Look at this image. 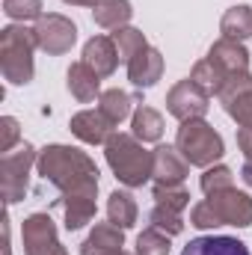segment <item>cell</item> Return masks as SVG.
<instances>
[{
    "label": "cell",
    "mask_w": 252,
    "mask_h": 255,
    "mask_svg": "<svg viewBox=\"0 0 252 255\" xmlns=\"http://www.w3.org/2000/svg\"><path fill=\"white\" fill-rule=\"evenodd\" d=\"M36 169L45 181H51L60 199H95L98 196V166L95 160L63 142H51L39 151Z\"/></svg>",
    "instance_id": "cell-1"
},
{
    "label": "cell",
    "mask_w": 252,
    "mask_h": 255,
    "mask_svg": "<svg viewBox=\"0 0 252 255\" xmlns=\"http://www.w3.org/2000/svg\"><path fill=\"white\" fill-rule=\"evenodd\" d=\"M104 157H107V166L113 169V175H116L125 187H142L145 181H151L154 157H151V151H148L133 133L116 130V133L104 142Z\"/></svg>",
    "instance_id": "cell-2"
},
{
    "label": "cell",
    "mask_w": 252,
    "mask_h": 255,
    "mask_svg": "<svg viewBox=\"0 0 252 255\" xmlns=\"http://www.w3.org/2000/svg\"><path fill=\"white\" fill-rule=\"evenodd\" d=\"M39 48L36 30L24 24H9L0 30V71L12 86H27L33 80V51Z\"/></svg>",
    "instance_id": "cell-3"
},
{
    "label": "cell",
    "mask_w": 252,
    "mask_h": 255,
    "mask_svg": "<svg viewBox=\"0 0 252 255\" xmlns=\"http://www.w3.org/2000/svg\"><path fill=\"white\" fill-rule=\"evenodd\" d=\"M175 148L184 154L190 166H214L223 154H226V142L223 136L208 125L205 119H190V122H181L178 133H175Z\"/></svg>",
    "instance_id": "cell-4"
},
{
    "label": "cell",
    "mask_w": 252,
    "mask_h": 255,
    "mask_svg": "<svg viewBox=\"0 0 252 255\" xmlns=\"http://www.w3.org/2000/svg\"><path fill=\"white\" fill-rule=\"evenodd\" d=\"M39 160V151L24 142L18 151H6L0 157V187H3V199L6 205H15L24 199L27 193V181H30V169Z\"/></svg>",
    "instance_id": "cell-5"
},
{
    "label": "cell",
    "mask_w": 252,
    "mask_h": 255,
    "mask_svg": "<svg viewBox=\"0 0 252 255\" xmlns=\"http://www.w3.org/2000/svg\"><path fill=\"white\" fill-rule=\"evenodd\" d=\"M21 241L24 255H68V250L57 238V223L45 211H36L21 223Z\"/></svg>",
    "instance_id": "cell-6"
},
{
    "label": "cell",
    "mask_w": 252,
    "mask_h": 255,
    "mask_svg": "<svg viewBox=\"0 0 252 255\" xmlns=\"http://www.w3.org/2000/svg\"><path fill=\"white\" fill-rule=\"evenodd\" d=\"M36 39H39V48L48 54V57H63L74 48L77 42V27L71 18H65L60 12H48L36 21Z\"/></svg>",
    "instance_id": "cell-7"
},
{
    "label": "cell",
    "mask_w": 252,
    "mask_h": 255,
    "mask_svg": "<svg viewBox=\"0 0 252 255\" xmlns=\"http://www.w3.org/2000/svg\"><path fill=\"white\" fill-rule=\"evenodd\" d=\"M217 98H220L223 110L238 122V128H252V74L250 71L232 74Z\"/></svg>",
    "instance_id": "cell-8"
},
{
    "label": "cell",
    "mask_w": 252,
    "mask_h": 255,
    "mask_svg": "<svg viewBox=\"0 0 252 255\" xmlns=\"http://www.w3.org/2000/svg\"><path fill=\"white\" fill-rule=\"evenodd\" d=\"M214 214L220 217L223 226H235V229H250L252 226V196L238 187H226V190H217L205 199Z\"/></svg>",
    "instance_id": "cell-9"
},
{
    "label": "cell",
    "mask_w": 252,
    "mask_h": 255,
    "mask_svg": "<svg viewBox=\"0 0 252 255\" xmlns=\"http://www.w3.org/2000/svg\"><path fill=\"white\" fill-rule=\"evenodd\" d=\"M211 107V95H205L193 80H178L169 95H166V110L169 116H175L178 122H190V119H205Z\"/></svg>",
    "instance_id": "cell-10"
},
{
    "label": "cell",
    "mask_w": 252,
    "mask_h": 255,
    "mask_svg": "<svg viewBox=\"0 0 252 255\" xmlns=\"http://www.w3.org/2000/svg\"><path fill=\"white\" fill-rule=\"evenodd\" d=\"M154 166H151V181L154 184H184L190 172V163L175 145H157L151 151Z\"/></svg>",
    "instance_id": "cell-11"
},
{
    "label": "cell",
    "mask_w": 252,
    "mask_h": 255,
    "mask_svg": "<svg viewBox=\"0 0 252 255\" xmlns=\"http://www.w3.org/2000/svg\"><path fill=\"white\" fill-rule=\"evenodd\" d=\"M71 133L80 139V142H86V145H104L116 130H113V122L101 113V110H80V113H74L71 116Z\"/></svg>",
    "instance_id": "cell-12"
},
{
    "label": "cell",
    "mask_w": 252,
    "mask_h": 255,
    "mask_svg": "<svg viewBox=\"0 0 252 255\" xmlns=\"http://www.w3.org/2000/svg\"><path fill=\"white\" fill-rule=\"evenodd\" d=\"M163 77V54L151 45H145L139 54L130 57L127 63V80L136 86V89H148L154 86L157 80Z\"/></svg>",
    "instance_id": "cell-13"
},
{
    "label": "cell",
    "mask_w": 252,
    "mask_h": 255,
    "mask_svg": "<svg viewBox=\"0 0 252 255\" xmlns=\"http://www.w3.org/2000/svg\"><path fill=\"white\" fill-rule=\"evenodd\" d=\"M83 63L89 65L98 77H110L119 68L122 57H119V48H116V42L110 36H92L83 45Z\"/></svg>",
    "instance_id": "cell-14"
},
{
    "label": "cell",
    "mask_w": 252,
    "mask_h": 255,
    "mask_svg": "<svg viewBox=\"0 0 252 255\" xmlns=\"http://www.w3.org/2000/svg\"><path fill=\"white\" fill-rule=\"evenodd\" d=\"M208 60L217 65L226 77L241 74V71H250V51L238 39H220V42H214L211 51H208Z\"/></svg>",
    "instance_id": "cell-15"
},
{
    "label": "cell",
    "mask_w": 252,
    "mask_h": 255,
    "mask_svg": "<svg viewBox=\"0 0 252 255\" xmlns=\"http://www.w3.org/2000/svg\"><path fill=\"white\" fill-rule=\"evenodd\" d=\"M125 247V229L107 223H95L89 238L80 244V255H119Z\"/></svg>",
    "instance_id": "cell-16"
},
{
    "label": "cell",
    "mask_w": 252,
    "mask_h": 255,
    "mask_svg": "<svg viewBox=\"0 0 252 255\" xmlns=\"http://www.w3.org/2000/svg\"><path fill=\"white\" fill-rule=\"evenodd\" d=\"M65 77H68L65 83H68V92H71L74 101L89 104V101L101 98V77L83 63V60H77V63L68 65V74H65Z\"/></svg>",
    "instance_id": "cell-17"
},
{
    "label": "cell",
    "mask_w": 252,
    "mask_h": 255,
    "mask_svg": "<svg viewBox=\"0 0 252 255\" xmlns=\"http://www.w3.org/2000/svg\"><path fill=\"white\" fill-rule=\"evenodd\" d=\"M181 255H250L247 244L229 235H208V238H193Z\"/></svg>",
    "instance_id": "cell-18"
},
{
    "label": "cell",
    "mask_w": 252,
    "mask_h": 255,
    "mask_svg": "<svg viewBox=\"0 0 252 255\" xmlns=\"http://www.w3.org/2000/svg\"><path fill=\"white\" fill-rule=\"evenodd\" d=\"M133 15V6L130 0H101L95 9H92V21L104 30H119V27H127Z\"/></svg>",
    "instance_id": "cell-19"
},
{
    "label": "cell",
    "mask_w": 252,
    "mask_h": 255,
    "mask_svg": "<svg viewBox=\"0 0 252 255\" xmlns=\"http://www.w3.org/2000/svg\"><path fill=\"white\" fill-rule=\"evenodd\" d=\"M220 33H223V39H238V42L250 39L252 36V6L241 3V6L226 9V15L220 21Z\"/></svg>",
    "instance_id": "cell-20"
},
{
    "label": "cell",
    "mask_w": 252,
    "mask_h": 255,
    "mask_svg": "<svg viewBox=\"0 0 252 255\" xmlns=\"http://www.w3.org/2000/svg\"><path fill=\"white\" fill-rule=\"evenodd\" d=\"M130 128H133V136H136L139 142H157V139L163 136V116H160L154 107L139 104V107L133 110Z\"/></svg>",
    "instance_id": "cell-21"
},
{
    "label": "cell",
    "mask_w": 252,
    "mask_h": 255,
    "mask_svg": "<svg viewBox=\"0 0 252 255\" xmlns=\"http://www.w3.org/2000/svg\"><path fill=\"white\" fill-rule=\"evenodd\" d=\"M136 217H139V208L133 202V196L127 190H113L107 199V220L119 229H130L136 226Z\"/></svg>",
    "instance_id": "cell-22"
},
{
    "label": "cell",
    "mask_w": 252,
    "mask_h": 255,
    "mask_svg": "<svg viewBox=\"0 0 252 255\" xmlns=\"http://www.w3.org/2000/svg\"><path fill=\"white\" fill-rule=\"evenodd\" d=\"M130 104H142L139 98H133V95H127L122 89H107V92H101V98H98V110L113 122V125H122L127 116H130Z\"/></svg>",
    "instance_id": "cell-23"
},
{
    "label": "cell",
    "mask_w": 252,
    "mask_h": 255,
    "mask_svg": "<svg viewBox=\"0 0 252 255\" xmlns=\"http://www.w3.org/2000/svg\"><path fill=\"white\" fill-rule=\"evenodd\" d=\"M190 80H193V83H196V86H199L205 95H211V98H214V95H220V89L226 86V80H229V77H226V74H223L217 65L205 57V60H199V63L193 65V71H190Z\"/></svg>",
    "instance_id": "cell-24"
},
{
    "label": "cell",
    "mask_w": 252,
    "mask_h": 255,
    "mask_svg": "<svg viewBox=\"0 0 252 255\" xmlns=\"http://www.w3.org/2000/svg\"><path fill=\"white\" fill-rule=\"evenodd\" d=\"M113 42H116V48H119V57H122V63H130V57L133 54H139L148 42H145V36H142V30H136V27H119V30H113V36H110Z\"/></svg>",
    "instance_id": "cell-25"
},
{
    "label": "cell",
    "mask_w": 252,
    "mask_h": 255,
    "mask_svg": "<svg viewBox=\"0 0 252 255\" xmlns=\"http://www.w3.org/2000/svg\"><path fill=\"white\" fill-rule=\"evenodd\" d=\"M148 226H154L157 232H163V235L175 238V235H181V232H184V217H181V211H172V208L154 205V208H151V214H148Z\"/></svg>",
    "instance_id": "cell-26"
},
{
    "label": "cell",
    "mask_w": 252,
    "mask_h": 255,
    "mask_svg": "<svg viewBox=\"0 0 252 255\" xmlns=\"http://www.w3.org/2000/svg\"><path fill=\"white\" fill-rule=\"evenodd\" d=\"M169 253H172L169 235L157 232L154 226H148L136 235V255H169Z\"/></svg>",
    "instance_id": "cell-27"
},
{
    "label": "cell",
    "mask_w": 252,
    "mask_h": 255,
    "mask_svg": "<svg viewBox=\"0 0 252 255\" xmlns=\"http://www.w3.org/2000/svg\"><path fill=\"white\" fill-rule=\"evenodd\" d=\"M154 205H163V208H172V211H184L190 208V190L184 184H154Z\"/></svg>",
    "instance_id": "cell-28"
},
{
    "label": "cell",
    "mask_w": 252,
    "mask_h": 255,
    "mask_svg": "<svg viewBox=\"0 0 252 255\" xmlns=\"http://www.w3.org/2000/svg\"><path fill=\"white\" fill-rule=\"evenodd\" d=\"M199 187H202L205 196H211V193H217V190H226V187H235V172L229 166H223V163L208 166L205 175L199 178Z\"/></svg>",
    "instance_id": "cell-29"
},
{
    "label": "cell",
    "mask_w": 252,
    "mask_h": 255,
    "mask_svg": "<svg viewBox=\"0 0 252 255\" xmlns=\"http://www.w3.org/2000/svg\"><path fill=\"white\" fill-rule=\"evenodd\" d=\"M3 12L12 21H39L42 18V0H3Z\"/></svg>",
    "instance_id": "cell-30"
},
{
    "label": "cell",
    "mask_w": 252,
    "mask_h": 255,
    "mask_svg": "<svg viewBox=\"0 0 252 255\" xmlns=\"http://www.w3.org/2000/svg\"><path fill=\"white\" fill-rule=\"evenodd\" d=\"M190 226L208 232V229H220L223 223H220V217L214 214V208H211L208 202H199V205H193V211H190Z\"/></svg>",
    "instance_id": "cell-31"
},
{
    "label": "cell",
    "mask_w": 252,
    "mask_h": 255,
    "mask_svg": "<svg viewBox=\"0 0 252 255\" xmlns=\"http://www.w3.org/2000/svg\"><path fill=\"white\" fill-rule=\"evenodd\" d=\"M238 148L244 151V169H241V178H244L247 187H252V128H238Z\"/></svg>",
    "instance_id": "cell-32"
},
{
    "label": "cell",
    "mask_w": 252,
    "mask_h": 255,
    "mask_svg": "<svg viewBox=\"0 0 252 255\" xmlns=\"http://www.w3.org/2000/svg\"><path fill=\"white\" fill-rule=\"evenodd\" d=\"M0 128H3L0 151L6 154V151H12V145H15V142H18V136H21V130H18V119H15V116H3V119H0Z\"/></svg>",
    "instance_id": "cell-33"
},
{
    "label": "cell",
    "mask_w": 252,
    "mask_h": 255,
    "mask_svg": "<svg viewBox=\"0 0 252 255\" xmlns=\"http://www.w3.org/2000/svg\"><path fill=\"white\" fill-rule=\"evenodd\" d=\"M63 3H71V6H92V9H95L101 0H63Z\"/></svg>",
    "instance_id": "cell-34"
},
{
    "label": "cell",
    "mask_w": 252,
    "mask_h": 255,
    "mask_svg": "<svg viewBox=\"0 0 252 255\" xmlns=\"http://www.w3.org/2000/svg\"><path fill=\"white\" fill-rule=\"evenodd\" d=\"M119 255H130V253H125V250H122V253H119Z\"/></svg>",
    "instance_id": "cell-35"
}]
</instances>
